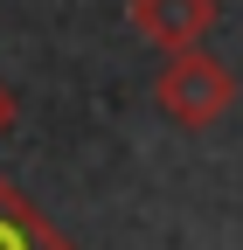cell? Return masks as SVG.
<instances>
[{"label": "cell", "instance_id": "1", "mask_svg": "<svg viewBox=\"0 0 243 250\" xmlns=\"http://www.w3.org/2000/svg\"><path fill=\"white\" fill-rule=\"evenodd\" d=\"M153 104L181 125V132H208L216 118L236 111V70L208 56V42L202 49H181V56H167V70L153 77Z\"/></svg>", "mask_w": 243, "mask_h": 250}, {"label": "cell", "instance_id": "2", "mask_svg": "<svg viewBox=\"0 0 243 250\" xmlns=\"http://www.w3.org/2000/svg\"><path fill=\"white\" fill-rule=\"evenodd\" d=\"M216 0H125V21L146 49L160 56H181V49H202L208 28H216Z\"/></svg>", "mask_w": 243, "mask_h": 250}, {"label": "cell", "instance_id": "3", "mask_svg": "<svg viewBox=\"0 0 243 250\" xmlns=\"http://www.w3.org/2000/svg\"><path fill=\"white\" fill-rule=\"evenodd\" d=\"M0 250H70V236L56 229L14 181H0Z\"/></svg>", "mask_w": 243, "mask_h": 250}, {"label": "cell", "instance_id": "4", "mask_svg": "<svg viewBox=\"0 0 243 250\" xmlns=\"http://www.w3.org/2000/svg\"><path fill=\"white\" fill-rule=\"evenodd\" d=\"M7 125H14V90L0 83V132H7Z\"/></svg>", "mask_w": 243, "mask_h": 250}]
</instances>
